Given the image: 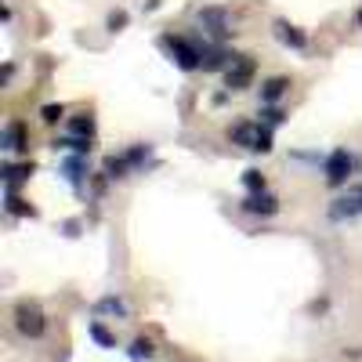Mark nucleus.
Returning a JSON list of instances; mask_svg holds the SVG:
<instances>
[{"mask_svg":"<svg viewBox=\"0 0 362 362\" xmlns=\"http://www.w3.org/2000/svg\"><path fill=\"white\" fill-rule=\"evenodd\" d=\"M254 73H257V62L250 54H235L232 66L225 69V87L228 90H247L254 83Z\"/></svg>","mask_w":362,"mask_h":362,"instance_id":"obj_5","label":"nucleus"},{"mask_svg":"<svg viewBox=\"0 0 362 362\" xmlns=\"http://www.w3.org/2000/svg\"><path fill=\"white\" fill-rule=\"evenodd\" d=\"M138 4H141V11H156L160 0H138Z\"/></svg>","mask_w":362,"mask_h":362,"instance_id":"obj_30","label":"nucleus"},{"mask_svg":"<svg viewBox=\"0 0 362 362\" xmlns=\"http://www.w3.org/2000/svg\"><path fill=\"white\" fill-rule=\"evenodd\" d=\"M257 124H264V127L276 131V127L286 124V112H283L279 105H261V119H257Z\"/></svg>","mask_w":362,"mask_h":362,"instance_id":"obj_24","label":"nucleus"},{"mask_svg":"<svg viewBox=\"0 0 362 362\" xmlns=\"http://www.w3.org/2000/svg\"><path fill=\"white\" fill-rule=\"evenodd\" d=\"M127 355H131V362H148V358H156V344L148 341V337H134L131 348H127Z\"/></svg>","mask_w":362,"mask_h":362,"instance_id":"obj_21","label":"nucleus"},{"mask_svg":"<svg viewBox=\"0 0 362 362\" xmlns=\"http://www.w3.org/2000/svg\"><path fill=\"white\" fill-rule=\"evenodd\" d=\"M272 148H276V141H272V127H264V124H257V141H254V153H261V156H268Z\"/></svg>","mask_w":362,"mask_h":362,"instance_id":"obj_26","label":"nucleus"},{"mask_svg":"<svg viewBox=\"0 0 362 362\" xmlns=\"http://www.w3.org/2000/svg\"><path fill=\"white\" fill-rule=\"evenodd\" d=\"M102 174L109 177V181H124V177H131L134 170H131V163H127V156L119 153V156H109L105 160V167H102Z\"/></svg>","mask_w":362,"mask_h":362,"instance_id":"obj_18","label":"nucleus"},{"mask_svg":"<svg viewBox=\"0 0 362 362\" xmlns=\"http://www.w3.org/2000/svg\"><path fill=\"white\" fill-rule=\"evenodd\" d=\"M243 189H247V192H264V189H268V177H264L257 167H250V170H243Z\"/></svg>","mask_w":362,"mask_h":362,"instance_id":"obj_25","label":"nucleus"},{"mask_svg":"<svg viewBox=\"0 0 362 362\" xmlns=\"http://www.w3.org/2000/svg\"><path fill=\"white\" fill-rule=\"evenodd\" d=\"M95 131H98V119L90 116V112H80V116H73V119H69V134H80V138H95Z\"/></svg>","mask_w":362,"mask_h":362,"instance_id":"obj_19","label":"nucleus"},{"mask_svg":"<svg viewBox=\"0 0 362 362\" xmlns=\"http://www.w3.org/2000/svg\"><path fill=\"white\" fill-rule=\"evenodd\" d=\"M160 51L170 58L177 69H185V73H196L199 69V47L189 37H181V33H160Z\"/></svg>","mask_w":362,"mask_h":362,"instance_id":"obj_1","label":"nucleus"},{"mask_svg":"<svg viewBox=\"0 0 362 362\" xmlns=\"http://www.w3.org/2000/svg\"><path fill=\"white\" fill-rule=\"evenodd\" d=\"M87 174H90V167H87V156H69L66 163H62V177L73 185V192H83V185H87Z\"/></svg>","mask_w":362,"mask_h":362,"instance_id":"obj_11","label":"nucleus"},{"mask_svg":"<svg viewBox=\"0 0 362 362\" xmlns=\"http://www.w3.org/2000/svg\"><path fill=\"white\" fill-rule=\"evenodd\" d=\"M322 174H326V185L329 189L348 185V177L355 174V156L348 153V148H334V153L322 160Z\"/></svg>","mask_w":362,"mask_h":362,"instance_id":"obj_3","label":"nucleus"},{"mask_svg":"<svg viewBox=\"0 0 362 362\" xmlns=\"http://www.w3.org/2000/svg\"><path fill=\"white\" fill-rule=\"evenodd\" d=\"M80 228H83V221H80V218H69V221L62 225V232H66L69 239H76V235H80Z\"/></svg>","mask_w":362,"mask_h":362,"instance_id":"obj_28","label":"nucleus"},{"mask_svg":"<svg viewBox=\"0 0 362 362\" xmlns=\"http://www.w3.org/2000/svg\"><path fill=\"white\" fill-rule=\"evenodd\" d=\"M33 170H37V163H33V160H22V163L4 160V163H0V177H4V185H11V189L33 177Z\"/></svg>","mask_w":362,"mask_h":362,"instance_id":"obj_12","label":"nucleus"},{"mask_svg":"<svg viewBox=\"0 0 362 362\" xmlns=\"http://www.w3.org/2000/svg\"><path fill=\"white\" fill-rule=\"evenodd\" d=\"M290 90V76H268L261 80L257 95H261V105H279V98Z\"/></svg>","mask_w":362,"mask_h":362,"instance_id":"obj_13","label":"nucleus"},{"mask_svg":"<svg viewBox=\"0 0 362 362\" xmlns=\"http://www.w3.org/2000/svg\"><path fill=\"white\" fill-rule=\"evenodd\" d=\"M326 218L329 221H355V218H362V185H351L344 196H337L334 203L326 206Z\"/></svg>","mask_w":362,"mask_h":362,"instance_id":"obj_4","label":"nucleus"},{"mask_svg":"<svg viewBox=\"0 0 362 362\" xmlns=\"http://www.w3.org/2000/svg\"><path fill=\"white\" fill-rule=\"evenodd\" d=\"M11 315H15V329H18L22 337H29V341L44 337V329H47V315H44V308L37 305V300H18Z\"/></svg>","mask_w":362,"mask_h":362,"instance_id":"obj_2","label":"nucleus"},{"mask_svg":"<svg viewBox=\"0 0 362 362\" xmlns=\"http://www.w3.org/2000/svg\"><path fill=\"white\" fill-rule=\"evenodd\" d=\"M66 105L62 102H47V105H40V124H47V127H58L66 119Z\"/></svg>","mask_w":362,"mask_h":362,"instance_id":"obj_23","label":"nucleus"},{"mask_svg":"<svg viewBox=\"0 0 362 362\" xmlns=\"http://www.w3.org/2000/svg\"><path fill=\"white\" fill-rule=\"evenodd\" d=\"M199 25L206 29V37L214 40V44H225L232 37V29H228V15L221 8H203L199 11Z\"/></svg>","mask_w":362,"mask_h":362,"instance_id":"obj_8","label":"nucleus"},{"mask_svg":"<svg viewBox=\"0 0 362 362\" xmlns=\"http://www.w3.org/2000/svg\"><path fill=\"white\" fill-rule=\"evenodd\" d=\"M228 141L239 145V148H250L254 153V141H257V124H250V119H239V124L228 127Z\"/></svg>","mask_w":362,"mask_h":362,"instance_id":"obj_14","label":"nucleus"},{"mask_svg":"<svg viewBox=\"0 0 362 362\" xmlns=\"http://www.w3.org/2000/svg\"><path fill=\"white\" fill-rule=\"evenodd\" d=\"M272 37H276L283 47H293V51H305L308 47V33L300 25H293L290 18H276V22H272Z\"/></svg>","mask_w":362,"mask_h":362,"instance_id":"obj_9","label":"nucleus"},{"mask_svg":"<svg viewBox=\"0 0 362 362\" xmlns=\"http://www.w3.org/2000/svg\"><path fill=\"white\" fill-rule=\"evenodd\" d=\"M87 334H90V341H95L98 348H105V351H112V348H116V337L109 334V329H105L98 319H90V322H87Z\"/></svg>","mask_w":362,"mask_h":362,"instance_id":"obj_22","label":"nucleus"},{"mask_svg":"<svg viewBox=\"0 0 362 362\" xmlns=\"http://www.w3.org/2000/svg\"><path fill=\"white\" fill-rule=\"evenodd\" d=\"M11 76H15V66H11V62H4V76H0V83L8 87V83H11Z\"/></svg>","mask_w":362,"mask_h":362,"instance_id":"obj_29","label":"nucleus"},{"mask_svg":"<svg viewBox=\"0 0 362 362\" xmlns=\"http://www.w3.org/2000/svg\"><path fill=\"white\" fill-rule=\"evenodd\" d=\"M95 315L127 319V315H131V308H127V300H124V297H116V293H105L102 300H95Z\"/></svg>","mask_w":362,"mask_h":362,"instance_id":"obj_16","label":"nucleus"},{"mask_svg":"<svg viewBox=\"0 0 362 362\" xmlns=\"http://www.w3.org/2000/svg\"><path fill=\"white\" fill-rule=\"evenodd\" d=\"M124 25H127V11H109L105 15V29H109V33H119Z\"/></svg>","mask_w":362,"mask_h":362,"instance_id":"obj_27","label":"nucleus"},{"mask_svg":"<svg viewBox=\"0 0 362 362\" xmlns=\"http://www.w3.org/2000/svg\"><path fill=\"white\" fill-rule=\"evenodd\" d=\"M196 47H199V69L203 73H221V69H228L232 66V58L235 54H228L221 44H214V40H196Z\"/></svg>","mask_w":362,"mask_h":362,"instance_id":"obj_7","label":"nucleus"},{"mask_svg":"<svg viewBox=\"0 0 362 362\" xmlns=\"http://www.w3.org/2000/svg\"><path fill=\"white\" fill-rule=\"evenodd\" d=\"M124 156H127L131 170L138 174V170H145V163H148V160H153V145H141V141H138V145H131V148H127Z\"/></svg>","mask_w":362,"mask_h":362,"instance_id":"obj_20","label":"nucleus"},{"mask_svg":"<svg viewBox=\"0 0 362 362\" xmlns=\"http://www.w3.org/2000/svg\"><path fill=\"white\" fill-rule=\"evenodd\" d=\"M4 210L11 218H37V206L29 203V199H22L11 185H4Z\"/></svg>","mask_w":362,"mask_h":362,"instance_id":"obj_15","label":"nucleus"},{"mask_svg":"<svg viewBox=\"0 0 362 362\" xmlns=\"http://www.w3.org/2000/svg\"><path fill=\"white\" fill-rule=\"evenodd\" d=\"M358 25H362V8H358Z\"/></svg>","mask_w":362,"mask_h":362,"instance_id":"obj_31","label":"nucleus"},{"mask_svg":"<svg viewBox=\"0 0 362 362\" xmlns=\"http://www.w3.org/2000/svg\"><path fill=\"white\" fill-rule=\"evenodd\" d=\"M279 196L276 192H247L243 199H239V210H243V214H254V218H276L279 214Z\"/></svg>","mask_w":362,"mask_h":362,"instance_id":"obj_6","label":"nucleus"},{"mask_svg":"<svg viewBox=\"0 0 362 362\" xmlns=\"http://www.w3.org/2000/svg\"><path fill=\"white\" fill-rule=\"evenodd\" d=\"M0 148H4V153H29V134L18 119H11V124L0 131Z\"/></svg>","mask_w":362,"mask_h":362,"instance_id":"obj_10","label":"nucleus"},{"mask_svg":"<svg viewBox=\"0 0 362 362\" xmlns=\"http://www.w3.org/2000/svg\"><path fill=\"white\" fill-rule=\"evenodd\" d=\"M51 148H69V153L76 156H90L95 153V138H80V134H62V138H54Z\"/></svg>","mask_w":362,"mask_h":362,"instance_id":"obj_17","label":"nucleus"}]
</instances>
